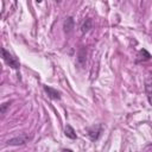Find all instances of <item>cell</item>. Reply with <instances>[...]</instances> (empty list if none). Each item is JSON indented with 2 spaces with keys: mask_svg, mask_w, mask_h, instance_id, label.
<instances>
[{
  "mask_svg": "<svg viewBox=\"0 0 152 152\" xmlns=\"http://www.w3.org/2000/svg\"><path fill=\"white\" fill-rule=\"evenodd\" d=\"M101 129H102V127L101 126H99L97 127V129H95V127L94 128H91V129H89V137H90V139L91 140H96L97 138H99V135H100V133H101Z\"/></svg>",
  "mask_w": 152,
  "mask_h": 152,
  "instance_id": "4",
  "label": "cell"
},
{
  "mask_svg": "<svg viewBox=\"0 0 152 152\" xmlns=\"http://www.w3.org/2000/svg\"><path fill=\"white\" fill-rule=\"evenodd\" d=\"M72 28H74V19L69 17V18H66V20L64 21V31L69 33Z\"/></svg>",
  "mask_w": 152,
  "mask_h": 152,
  "instance_id": "5",
  "label": "cell"
},
{
  "mask_svg": "<svg viewBox=\"0 0 152 152\" xmlns=\"http://www.w3.org/2000/svg\"><path fill=\"white\" fill-rule=\"evenodd\" d=\"M78 62H80V64H84V62H86V50L84 49H81L80 50V52H78Z\"/></svg>",
  "mask_w": 152,
  "mask_h": 152,
  "instance_id": "8",
  "label": "cell"
},
{
  "mask_svg": "<svg viewBox=\"0 0 152 152\" xmlns=\"http://www.w3.org/2000/svg\"><path fill=\"white\" fill-rule=\"evenodd\" d=\"M91 19H89V18H87L86 19V21L82 24V26H81V31L83 32V33H86V32H88L90 28H91Z\"/></svg>",
  "mask_w": 152,
  "mask_h": 152,
  "instance_id": "7",
  "label": "cell"
},
{
  "mask_svg": "<svg viewBox=\"0 0 152 152\" xmlns=\"http://www.w3.org/2000/svg\"><path fill=\"white\" fill-rule=\"evenodd\" d=\"M62 152H72L71 150H66V148H64V150H62Z\"/></svg>",
  "mask_w": 152,
  "mask_h": 152,
  "instance_id": "10",
  "label": "cell"
},
{
  "mask_svg": "<svg viewBox=\"0 0 152 152\" xmlns=\"http://www.w3.org/2000/svg\"><path fill=\"white\" fill-rule=\"evenodd\" d=\"M10 106V103L7 102V103H4L2 104V107H1V113H5V110H6V107H8Z\"/></svg>",
  "mask_w": 152,
  "mask_h": 152,
  "instance_id": "9",
  "label": "cell"
},
{
  "mask_svg": "<svg viewBox=\"0 0 152 152\" xmlns=\"http://www.w3.org/2000/svg\"><path fill=\"white\" fill-rule=\"evenodd\" d=\"M31 139H32V137H31L30 134H26V133H24V134H20V135H18V137H14V138L10 139V140L7 141V145H12V146L24 145V144L28 142Z\"/></svg>",
  "mask_w": 152,
  "mask_h": 152,
  "instance_id": "2",
  "label": "cell"
},
{
  "mask_svg": "<svg viewBox=\"0 0 152 152\" xmlns=\"http://www.w3.org/2000/svg\"><path fill=\"white\" fill-rule=\"evenodd\" d=\"M64 133H65V135H66L68 138H70V139H76V133H75L74 128H72L70 125H66Z\"/></svg>",
  "mask_w": 152,
  "mask_h": 152,
  "instance_id": "6",
  "label": "cell"
},
{
  "mask_svg": "<svg viewBox=\"0 0 152 152\" xmlns=\"http://www.w3.org/2000/svg\"><path fill=\"white\" fill-rule=\"evenodd\" d=\"M44 90L48 93L50 99H53V100H59L61 99V95L56 89H53L51 87H48V86H44Z\"/></svg>",
  "mask_w": 152,
  "mask_h": 152,
  "instance_id": "3",
  "label": "cell"
},
{
  "mask_svg": "<svg viewBox=\"0 0 152 152\" xmlns=\"http://www.w3.org/2000/svg\"><path fill=\"white\" fill-rule=\"evenodd\" d=\"M1 53H2V58H4V61L11 66V68H13V69H18L19 66H20V64H19V61L14 57V56H12L8 51H6V49H1Z\"/></svg>",
  "mask_w": 152,
  "mask_h": 152,
  "instance_id": "1",
  "label": "cell"
},
{
  "mask_svg": "<svg viewBox=\"0 0 152 152\" xmlns=\"http://www.w3.org/2000/svg\"><path fill=\"white\" fill-rule=\"evenodd\" d=\"M151 77H152V74H151Z\"/></svg>",
  "mask_w": 152,
  "mask_h": 152,
  "instance_id": "11",
  "label": "cell"
}]
</instances>
